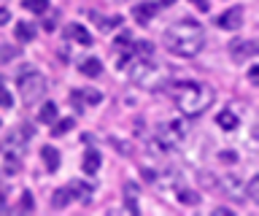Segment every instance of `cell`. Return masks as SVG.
Here are the masks:
<instances>
[{
	"label": "cell",
	"instance_id": "14",
	"mask_svg": "<svg viewBox=\"0 0 259 216\" xmlns=\"http://www.w3.org/2000/svg\"><path fill=\"white\" fill-rule=\"evenodd\" d=\"M65 35H68L70 41H76V44H84V46L92 44V35H89L87 27H81V25H70L68 30H65Z\"/></svg>",
	"mask_w": 259,
	"mask_h": 216
},
{
	"label": "cell",
	"instance_id": "23",
	"mask_svg": "<svg viewBox=\"0 0 259 216\" xmlns=\"http://www.w3.org/2000/svg\"><path fill=\"white\" fill-rule=\"evenodd\" d=\"M135 49L141 52L143 57H151V54H154V44H149V41H138V44H135Z\"/></svg>",
	"mask_w": 259,
	"mask_h": 216
},
{
	"label": "cell",
	"instance_id": "16",
	"mask_svg": "<svg viewBox=\"0 0 259 216\" xmlns=\"http://www.w3.org/2000/svg\"><path fill=\"white\" fill-rule=\"evenodd\" d=\"M38 119H40V122H54V119H57V103H52V100H49V103H44V106H40V111H38Z\"/></svg>",
	"mask_w": 259,
	"mask_h": 216
},
{
	"label": "cell",
	"instance_id": "15",
	"mask_svg": "<svg viewBox=\"0 0 259 216\" xmlns=\"http://www.w3.org/2000/svg\"><path fill=\"white\" fill-rule=\"evenodd\" d=\"M78 70H81L84 76L95 78V76H100V73H103V62L97 60V57H89V60H84V62L78 65Z\"/></svg>",
	"mask_w": 259,
	"mask_h": 216
},
{
	"label": "cell",
	"instance_id": "17",
	"mask_svg": "<svg viewBox=\"0 0 259 216\" xmlns=\"http://www.w3.org/2000/svg\"><path fill=\"white\" fill-rule=\"evenodd\" d=\"M70 200H73V195H70V189H57L54 195H52V205L54 208H65V205H70Z\"/></svg>",
	"mask_w": 259,
	"mask_h": 216
},
{
	"label": "cell",
	"instance_id": "7",
	"mask_svg": "<svg viewBox=\"0 0 259 216\" xmlns=\"http://www.w3.org/2000/svg\"><path fill=\"white\" fill-rule=\"evenodd\" d=\"M151 73H154V65L149 60H141L130 68V78H133L135 84H151Z\"/></svg>",
	"mask_w": 259,
	"mask_h": 216
},
{
	"label": "cell",
	"instance_id": "3",
	"mask_svg": "<svg viewBox=\"0 0 259 216\" xmlns=\"http://www.w3.org/2000/svg\"><path fill=\"white\" fill-rule=\"evenodd\" d=\"M16 87H19L22 100L35 103V100H40V95H44L46 81H44V76H40V70L35 65H22V70L16 73Z\"/></svg>",
	"mask_w": 259,
	"mask_h": 216
},
{
	"label": "cell",
	"instance_id": "2",
	"mask_svg": "<svg viewBox=\"0 0 259 216\" xmlns=\"http://www.w3.org/2000/svg\"><path fill=\"white\" fill-rule=\"evenodd\" d=\"M173 98L186 116H197L213 103V90L200 81H181L173 87Z\"/></svg>",
	"mask_w": 259,
	"mask_h": 216
},
{
	"label": "cell",
	"instance_id": "4",
	"mask_svg": "<svg viewBox=\"0 0 259 216\" xmlns=\"http://www.w3.org/2000/svg\"><path fill=\"white\" fill-rule=\"evenodd\" d=\"M186 135V122H181V119H176V122H167V124H162L159 130H157V146L159 151H165V149H173L178 141H181Z\"/></svg>",
	"mask_w": 259,
	"mask_h": 216
},
{
	"label": "cell",
	"instance_id": "13",
	"mask_svg": "<svg viewBox=\"0 0 259 216\" xmlns=\"http://www.w3.org/2000/svg\"><path fill=\"white\" fill-rule=\"evenodd\" d=\"M216 122H219V127H222V130H235V127L240 124V119H238V114H232L230 108H224V111H219V116H216Z\"/></svg>",
	"mask_w": 259,
	"mask_h": 216
},
{
	"label": "cell",
	"instance_id": "21",
	"mask_svg": "<svg viewBox=\"0 0 259 216\" xmlns=\"http://www.w3.org/2000/svg\"><path fill=\"white\" fill-rule=\"evenodd\" d=\"M178 200L186 203V205H197L200 203V195H197V192H192V189H181V192H178Z\"/></svg>",
	"mask_w": 259,
	"mask_h": 216
},
{
	"label": "cell",
	"instance_id": "12",
	"mask_svg": "<svg viewBox=\"0 0 259 216\" xmlns=\"http://www.w3.org/2000/svg\"><path fill=\"white\" fill-rule=\"evenodd\" d=\"M84 103H100V92L97 90H84V92H73V106L76 108H84Z\"/></svg>",
	"mask_w": 259,
	"mask_h": 216
},
{
	"label": "cell",
	"instance_id": "6",
	"mask_svg": "<svg viewBox=\"0 0 259 216\" xmlns=\"http://www.w3.org/2000/svg\"><path fill=\"white\" fill-rule=\"evenodd\" d=\"M256 52H259V46H256V41H232L230 44V57L235 60V62H246V60H251V57H256Z\"/></svg>",
	"mask_w": 259,
	"mask_h": 216
},
{
	"label": "cell",
	"instance_id": "29",
	"mask_svg": "<svg viewBox=\"0 0 259 216\" xmlns=\"http://www.w3.org/2000/svg\"><path fill=\"white\" fill-rule=\"evenodd\" d=\"M192 3H194V6H197V9H200V11H208V3H205V0H192Z\"/></svg>",
	"mask_w": 259,
	"mask_h": 216
},
{
	"label": "cell",
	"instance_id": "22",
	"mask_svg": "<svg viewBox=\"0 0 259 216\" xmlns=\"http://www.w3.org/2000/svg\"><path fill=\"white\" fill-rule=\"evenodd\" d=\"M0 106H3V108H11L14 106V98H11V92L6 90L3 81H0Z\"/></svg>",
	"mask_w": 259,
	"mask_h": 216
},
{
	"label": "cell",
	"instance_id": "25",
	"mask_svg": "<svg viewBox=\"0 0 259 216\" xmlns=\"http://www.w3.org/2000/svg\"><path fill=\"white\" fill-rule=\"evenodd\" d=\"M22 208H24V211H32V197H30V192H24V195H22V203H19Z\"/></svg>",
	"mask_w": 259,
	"mask_h": 216
},
{
	"label": "cell",
	"instance_id": "5",
	"mask_svg": "<svg viewBox=\"0 0 259 216\" xmlns=\"http://www.w3.org/2000/svg\"><path fill=\"white\" fill-rule=\"evenodd\" d=\"M30 135H32V130H16V133H11L3 141V157L6 159H22L24 143L30 141Z\"/></svg>",
	"mask_w": 259,
	"mask_h": 216
},
{
	"label": "cell",
	"instance_id": "31",
	"mask_svg": "<svg viewBox=\"0 0 259 216\" xmlns=\"http://www.w3.org/2000/svg\"><path fill=\"white\" fill-rule=\"evenodd\" d=\"M0 127H3V124H0Z\"/></svg>",
	"mask_w": 259,
	"mask_h": 216
},
{
	"label": "cell",
	"instance_id": "1",
	"mask_svg": "<svg viewBox=\"0 0 259 216\" xmlns=\"http://www.w3.org/2000/svg\"><path fill=\"white\" fill-rule=\"evenodd\" d=\"M205 44V30L194 19H178L165 30V46L176 57H194Z\"/></svg>",
	"mask_w": 259,
	"mask_h": 216
},
{
	"label": "cell",
	"instance_id": "28",
	"mask_svg": "<svg viewBox=\"0 0 259 216\" xmlns=\"http://www.w3.org/2000/svg\"><path fill=\"white\" fill-rule=\"evenodd\" d=\"M248 78H251V81H256V78H259V68H256V65L248 70Z\"/></svg>",
	"mask_w": 259,
	"mask_h": 216
},
{
	"label": "cell",
	"instance_id": "9",
	"mask_svg": "<svg viewBox=\"0 0 259 216\" xmlns=\"http://www.w3.org/2000/svg\"><path fill=\"white\" fill-rule=\"evenodd\" d=\"M100 162H103V159H100V151H97V149H89L87 154H84V159H81V167H84L87 176H95L97 170H100Z\"/></svg>",
	"mask_w": 259,
	"mask_h": 216
},
{
	"label": "cell",
	"instance_id": "18",
	"mask_svg": "<svg viewBox=\"0 0 259 216\" xmlns=\"http://www.w3.org/2000/svg\"><path fill=\"white\" fill-rule=\"evenodd\" d=\"M14 33H16V38H19V41H32V38H35V27L27 25V22H19Z\"/></svg>",
	"mask_w": 259,
	"mask_h": 216
},
{
	"label": "cell",
	"instance_id": "30",
	"mask_svg": "<svg viewBox=\"0 0 259 216\" xmlns=\"http://www.w3.org/2000/svg\"><path fill=\"white\" fill-rule=\"evenodd\" d=\"M176 3V0H162V6H173Z\"/></svg>",
	"mask_w": 259,
	"mask_h": 216
},
{
	"label": "cell",
	"instance_id": "10",
	"mask_svg": "<svg viewBox=\"0 0 259 216\" xmlns=\"http://www.w3.org/2000/svg\"><path fill=\"white\" fill-rule=\"evenodd\" d=\"M40 159H44V165H46L49 173L60 170V151H57L54 146H44V149H40Z\"/></svg>",
	"mask_w": 259,
	"mask_h": 216
},
{
	"label": "cell",
	"instance_id": "19",
	"mask_svg": "<svg viewBox=\"0 0 259 216\" xmlns=\"http://www.w3.org/2000/svg\"><path fill=\"white\" fill-rule=\"evenodd\" d=\"M76 124L73 122V116H68V119H60V122H57L54 119V127H52V135H57V138H60V135H65V133H70V127Z\"/></svg>",
	"mask_w": 259,
	"mask_h": 216
},
{
	"label": "cell",
	"instance_id": "20",
	"mask_svg": "<svg viewBox=\"0 0 259 216\" xmlns=\"http://www.w3.org/2000/svg\"><path fill=\"white\" fill-rule=\"evenodd\" d=\"M24 9L27 11H32V14H44L46 9H49V0H24Z\"/></svg>",
	"mask_w": 259,
	"mask_h": 216
},
{
	"label": "cell",
	"instance_id": "26",
	"mask_svg": "<svg viewBox=\"0 0 259 216\" xmlns=\"http://www.w3.org/2000/svg\"><path fill=\"white\" fill-rule=\"evenodd\" d=\"M256 187H259V181H256V179H251V181H248V197H251V200H256V197H259V195H256Z\"/></svg>",
	"mask_w": 259,
	"mask_h": 216
},
{
	"label": "cell",
	"instance_id": "24",
	"mask_svg": "<svg viewBox=\"0 0 259 216\" xmlns=\"http://www.w3.org/2000/svg\"><path fill=\"white\" fill-rule=\"evenodd\" d=\"M73 189H78V197H81V200H89V192H92L89 187H84V184H78V181L73 184Z\"/></svg>",
	"mask_w": 259,
	"mask_h": 216
},
{
	"label": "cell",
	"instance_id": "8",
	"mask_svg": "<svg viewBox=\"0 0 259 216\" xmlns=\"http://www.w3.org/2000/svg\"><path fill=\"white\" fill-rule=\"evenodd\" d=\"M216 25L222 27V30H238L243 25V9H230V11H224L222 17L216 19Z\"/></svg>",
	"mask_w": 259,
	"mask_h": 216
},
{
	"label": "cell",
	"instance_id": "11",
	"mask_svg": "<svg viewBox=\"0 0 259 216\" xmlns=\"http://www.w3.org/2000/svg\"><path fill=\"white\" fill-rule=\"evenodd\" d=\"M154 14H157V6L154 3H141L133 9V17L138 19V25H149V22L154 19Z\"/></svg>",
	"mask_w": 259,
	"mask_h": 216
},
{
	"label": "cell",
	"instance_id": "27",
	"mask_svg": "<svg viewBox=\"0 0 259 216\" xmlns=\"http://www.w3.org/2000/svg\"><path fill=\"white\" fill-rule=\"evenodd\" d=\"M8 19H11V14H8V9H0V27H3Z\"/></svg>",
	"mask_w": 259,
	"mask_h": 216
}]
</instances>
